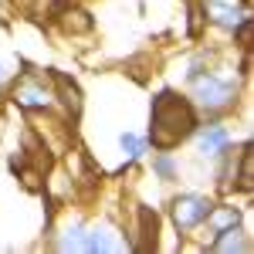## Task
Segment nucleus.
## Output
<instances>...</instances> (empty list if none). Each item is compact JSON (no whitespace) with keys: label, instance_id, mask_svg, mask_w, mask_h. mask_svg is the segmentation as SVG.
Returning <instances> with one entry per match:
<instances>
[{"label":"nucleus","instance_id":"nucleus-1","mask_svg":"<svg viewBox=\"0 0 254 254\" xmlns=\"http://www.w3.org/2000/svg\"><path fill=\"white\" fill-rule=\"evenodd\" d=\"M200 126L193 102L180 88H159L149 102V149H180L183 142H190L193 129Z\"/></svg>","mask_w":254,"mask_h":254},{"label":"nucleus","instance_id":"nucleus-2","mask_svg":"<svg viewBox=\"0 0 254 254\" xmlns=\"http://www.w3.org/2000/svg\"><path fill=\"white\" fill-rule=\"evenodd\" d=\"M183 92L193 102L200 119H227V116H234L237 105H241L244 78L237 75V68H217V64H210L193 81H187Z\"/></svg>","mask_w":254,"mask_h":254},{"label":"nucleus","instance_id":"nucleus-3","mask_svg":"<svg viewBox=\"0 0 254 254\" xmlns=\"http://www.w3.org/2000/svg\"><path fill=\"white\" fill-rule=\"evenodd\" d=\"M7 98H10L14 109L27 112V116H55V112H58L51 71H41V68H27V71H20L17 78H10ZM64 122H68V119H64Z\"/></svg>","mask_w":254,"mask_h":254},{"label":"nucleus","instance_id":"nucleus-4","mask_svg":"<svg viewBox=\"0 0 254 254\" xmlns=\"http://www.w3.org/2000/svg\"><path fill=\"white\" fill-rule=\"evenodd\" d=\"M210 207H214V196H210V193L183 190V193L170 196V203H166V217H170V224H173V231L180 237H190V234H196V231L203 227V220H207V214H210Z\"/></svg>","mask_w":254,"mask_h":254},{"label":"nucleus","instance_id":"nucleus-5","mask_svg":"<svg viewBox=\"0 0 254 254\" xmlns=\"http://www.w3.org/2000/svg\"><path fill=\"white\" fill-rule=\"evenodd\" d=\"M190 142H193V153L200 163H217L220 156H227L237 146L234 129L224 119H200V126L193 129Z\"/></svg>","mask_w":254,"mask_h":254},{"label":"nucleus","instance_id":"nucleus-6","mask_svg":"<svg viewBox=\"0 0 254 254\" xmlns=\"http://www.w3.org/2000/svg\"><path fill=\"white\" fill-rule=\"evenodd\" d=\"M196 7L203 14V24L220 34H231L241 20L254 17L251 0H196Z\"/></svg>","mask_w":254,"mask_h":254},{"label":"nucleus","instance_id":"nucleus-7","mask_svg":"<svg viewBox=\"0 0 254 254\" xmlns=\"http://www.w3.org/2000/svg\"><path fill=\"white\" fill-rule=\"evenodd\" d=\"M129 251V234L112 220H88L85 224V248L81 254H122Z\"/></svg>","mask_w":254,"mask_h":254},{"label":"nucleus","instance_id":"nucleus-8","mask_svg":"<svg viewBox=\"0 0 254 254\" xmlns=\"http://www.w3.org/2000/svg\"><path fill=\"white\" fill-rule=\"evenodd\" d=\"M129 251H159V214L146 203L136 207V227L129 234Z\"/></svg>","mask_w":254,"mask_h":254},{"label":"nucleus","instance_id":"nucleus-9","mask_svg":"<svg viewBox=\"0 0 254 254\" xmlns=\"http://www.w3.org/2000/svg\"><path fill=\"white\" fill-rule=\"evenodd\" d=\"M51 81H55V98H58V116L75 126L81 119V109H85V95H81L78 81L64 71H51Z\"/></svg>","mask_w":254,"mask_h":254},{"label":"nucleus","instance_id":"nucleus-10","mask_svg":"<svg viewBox=\"0 0 254 254\" xmlns=\"http://www.w3.org/2000/svg\"><path fill=\"white\" fill-rule=\"evenodd\" d=\"M200 251L203 254H251L254 244H251L248 227L237 224V227H227V231H220V234L207 237V241L200 244Z\"/></svg>","mask_w":254,"mask_h":254},{"label":"nucleus","instance_id":"nucleus-11","mask_svg":"<svg viewBox=\"0 0 254 254\" xmlns=\"http://www.w3.org/2000/svg\"><path fill=\"white\" fill-rule=\"evenodd\" d=\"M85 217H64L58 227L51 231V251L58 254H81L85 248Z\"/></svg>","mask_w":254,"mask_h":254},{"label":"nucleus","instance_id":"nucleus-12","mask_svg":"<svg viewBox=\"0 0 254 254\" xmlns=\"http://www.w3.org/2000/svg\"><path fill=\"white\" fill-rule=\"evenodd\" d=\"M237 224H244V210L237 207L234 200H224V203H217L214 200V207H210V214H207V220H203V241L207 237H214V234H220V231H227V227H237ZM200 241V244H203ZM200 251V248H196Z\"/></svg>","mask_w":254,"mask_h":254},{"label":"nucleus","instance_id":"nucleus-13","mask_svg":"<svg viewBox=\"0 0 254 254\" xmlns=\"http://www.w3.org/2000/svg\"><path fill=\"white\" fill-rule=\"evenodd\" d=\"M119 149H122V170H132V166H139V163H146L149 153H153L146 132H132V129L119 132Z\"/></svg>","mask_w":254,"mask_h":254},{"label":"nucleus","instance_id":"nucleus-14","mask_svg":"<svg viewBox=\"0 0 254 254\" xmlns=\"http://www.w3.org/2000/svg\"><path fill=\"white\" fill-rule=\"evenodd\" d=\"M149 170H153V180H159V183H176L183 163H180V156H176L173 149H153Z\"/></svg>","mask_w":254,"mask_h":254},{"label":"nucleus","instance_id":"nucleus-15","mask_svg":"<svg viewBox=\"0 0 254 254\" xmlns=\"http://www.w3.org/2000/svg\"><path fill=\"white\" fill-rule=\"evenodd\" d=\"M234 190L251 193L254 190V142L244 139L237 146V176H234Z\"/></svg>","mask_w":254,"mask_h":254},{"label":"nucleus","instance_id":"nucleus-16","mask_svg":"<svg viewBox=\"0 0 254 254\" xmlns=\"http://www.w3.org/2000/svg\"><path fill=\"white\" fill-rule=\"evenodd\" d=\"M55 20L64 27V34H88L92 31V17L81 7H75V3H64V10H58Z\"/></svg>","mask_w":254,"mask_h":254},{"label":"nucleus","instance_id":"nucleus-17","mask_svg":"<svg viewBox=\"0 0 254 254\" xmlns=\"http://www.w3.org/2000/svg\"><path fill=\"white\" fill-rule=\"evenodd\" d=\"M3 81H7V71H3V64H0V85H3Z\"/></svg>","mask_w":254,"mask_h":254},{"label":"nucleus","instance_id":"nucleus-18","mask_svg":"<svg viewBox=\"0 0 254 254\" xmlns=\"http://www.w3.org/2000/svg\"><path fill=\"white\" fill-rule=\"evenodd\" d=\"M0 146H3V132H0Z\"/></svg>","mask_w":254,"mask_h":254}]
</instances>
